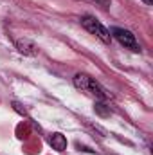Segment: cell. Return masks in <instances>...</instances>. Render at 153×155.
<instances>
[{
    "label": "cell",
    "mask_w": 153,
    "mask_h": 155,
    "mask_svg": "<svg viewBox=\"0 0 153 155\" xmlns=\"http://www.w3.org/2000/svg\"><path fill=\"white\" fill-rule=\"evenodd\" d=\"M142 2H144V4H148V5H151V4H153V0H142Z\"/></svg>",
    "instance_id": "6"
},
{
    "label": "cell",
    "mask_w": 153,
    "mask_h": 155,
    "mask_svg": "<svg viewBox=\"0 0 153 155\" xmlns=\"http://www.w3.org/2000/svg\"><path fill=\"white\" fill-rule=\"evenodd\" d=\"M110 36L115 38L121 45H124L126 49L133 51V52H141V45L139 41L135 40V35L128 29H122V27H112L110 29Z\"/></svg>",
    "instance_id": "3"
},
{
    "label": "cell",
    "mask_w": 153,
    "mask_h": 155,
    "mask_svg": "<svg viewBox=\"0 0 153 155\" xmlns=\"http://www.w3.org/2000/svg\"><path fill=\"white\" fill-rule=\"evenodd\" d=\"M74 87L79 88L81 92H86V94H90V96H94L96 99H108V92L96 81V79H92L90 76H86V74H76L74 76Z\"/></svg>",
    "instance_id": "1"
},
{
    "label": "cell",
    "mask_w": 153,
    "mask_h": 155,
    "mask_svg": "<svg viewBox=\"0 0 153 155\" xmlns=\"http://www.w3.org/2000/svg\"><path fill=\"white\" fill-rule=\"evenodd\" d=\"M81 25H83L90 35L97 36L103 43H110V41H112L110 31H108L97 18H94V16H90V15H85V16H81Z\"/></svg>",
    "instance_id": "2"
},
{
    "label": "cell",
    "mask_w": 153,
    "mask_h": 155,
    "mask_svg": "<svg viewBox=\"0 0 153 155\" xmlns=\"http://www.w3.org/2000/svg\"><path fill=\"white\" fill-rule=\"evenodd\" d=\"M16 49H18L22 54H25V56H36V54H38V45H36L34 41L25 40V38L16 41Z\"/></svg>",
    "instance_id": "4"
},
{
    "label": "cell",
    "mask_w": 153,
    "mask_h": 155,
    "mask_svg": "<svg viewBox=\"0 0 153 155\" xmlns=\"http://www.w3.org/2000/svg\"><path fill=\"white\" fill-rule=\"evenodd\" d=\"M49 144H50L56 152L67 150V139H65V135L60 134V132H56V134H52V135L49 137Z\"/></svg>",
    "instance_id": "5"
}]
</instances>
